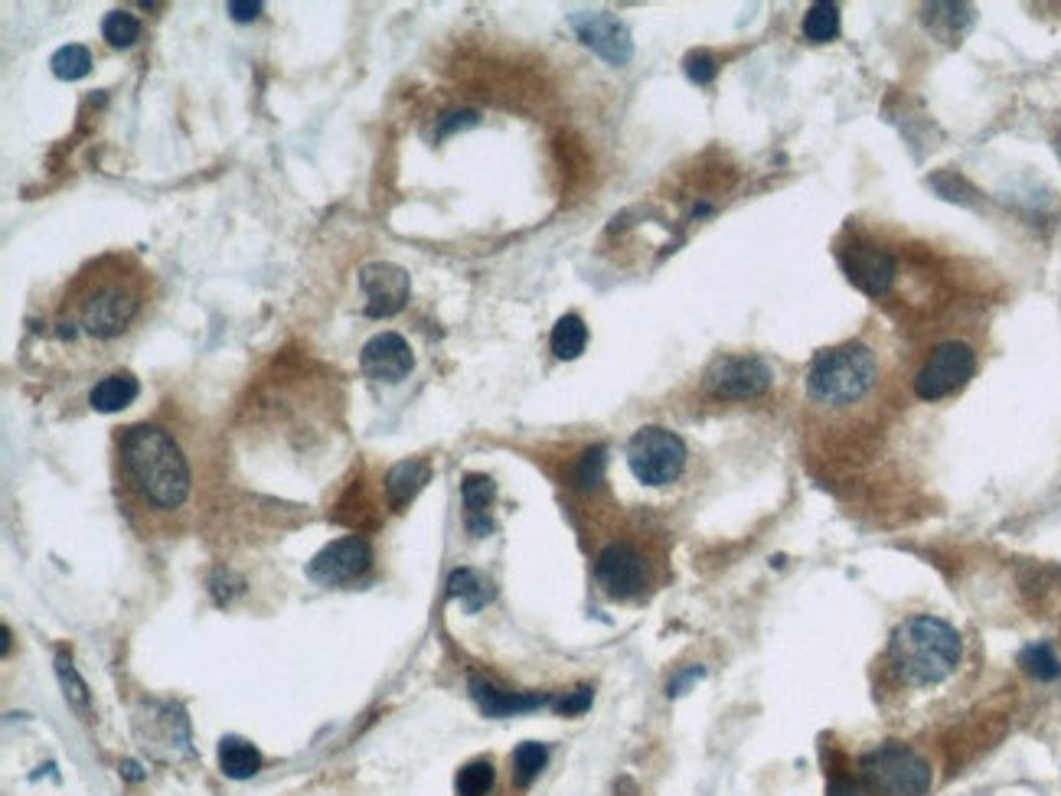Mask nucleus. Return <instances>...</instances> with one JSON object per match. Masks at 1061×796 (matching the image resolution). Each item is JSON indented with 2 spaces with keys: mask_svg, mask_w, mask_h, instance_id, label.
<instances>
[{
  "mask_svg": "<svg viewBox=\"0 0 1061 796\" xmlns=\"http://www.w3.org/2000/svg\"><path fill=\"white\" fill-rule=\"evenodd\" d=\"M147 271L131 255H105L69 281L63 327L69 323L95 340L121 337L147 307Z\"/></svg>",
  "mask_w": 1061,
  "mask_h": 796,
  "instance_id": "obj_1",
  "label": "nucleus"
},
{
  "mask_svg": "<svg viewBox=\"0 0 1061 796\" xmlns=\"http://www.w3.org/2000/svg\"><path fill=\"white\" fill-rule=\"evenodd\" d=\"M118 470L128 500L147 513L167 516L190 500V464L180 444L157 425H131L118 434Z\"/></svg>",
  "mask_w": 1061,
  "mask_h": 796,
  "instance_id": "obj_2",
  "label": "nucleus"
},
{
  "mask_svg": "<svg viewBox=\"0 0 1061 796\" xmlns=\"http://www.w3.org/2000/svg\"><path fill=\"white\" fill-rule=\"evenodd\" d=\"M964 663V640L934 614L905 617L892 630L882 656L888 692H928L944 686Z\"/></svg>",
  "mask_w": 1061,
  "mask_h": 796,
  "instance_id": "obj_3",
  "label": "nucleus"
},
{
  "mask_svg": "<svg viewBox=\"0 0 1061 796\" xmlns=\"http://www.w3.org/2000/svg\"><path fill=\"white\" fill-rule=\"evenodd\" d=\"M879 382L875 353L862 343H843L820 350L807 369V395L823 408H853Z\"/></svg>",
  "mask_w": 1061,
  "mask_h": 796,
  "instance_id": "obj_4",
  "label": "nucleus"
},
{
  "mask_svg": "<svg viewBox=\"0 0 1061 796\" xmlns=\"http://www.w3.org/2000/svg\"><path fill=\"white\" fill-rule=\"evenodd\" d=\"M859 777L882 796H924L931 790L928 761L908 744H879L859 757Z\"/></svg>",
  "mask_w": 1061,
  "mask_h": 796,
  "instance_id": "obj_5",
  "label": "nucleus"
},
{
  "mask_svg": "<svg viewBox=\"0 0 1061 796\" xmlns=\"http://www.w3.org/2000/svg\"><path fill=\"white\" fill-rule=\"evenodd\" d=\"M627 467L644 487H670L686 467V444L666 428H640L627 441Z\"/></svg>",
  "mask_w": 1061,
  "mask_h": 796,
  "instance_id": "obj_6",
  "label": "nucleus"
},
{
  "mask_svg": "<svg viewBox=\"0 0 1061 796\" xmlns=\"http://www.w3.org/2000/svg\"><path fill=\"white\" fill-rule=\"evenodd\" d=\"M973 369H977V356H973L967 343L951 340L934 346L915 376V395L924 398V402H937V398L954 395L960 385H967Z\"/></svg>",
  "mask_w": 1061,
  "mask_h": 796,
  "instance_id": "obj_7",
  "label": "nucleus"
},
{
  "mask_svg": "<svg viewBox=\"0 0 1061 796\" xmlns=\"http://www.w3.org/2000/svg\"><path fill=\"white\" fill-rule=\"evenodd\" d=\"M771 369L758 356H719L706 369L702 385L715 398H729V402H742V398H758L768 392L771 385Z\"/></svg>",
  "mask_w": 1061,
  "mask_h": 796,
  "instance_id": "obj_8",
  "label": "nucleus"
},
{
  "mask_svg": "<svg viewBox=\"0 0 1061 796\" xmlns=\"http://www.w3.org/2000/svg\"><path fill=\"white\" fill-rule=\"evenodd\" d=\"M595 581L601 584L604 594L618 597V601L637 597L650 581L647 558L640 555L634 545H627V542L604 545V549L598 552V558H595Z\"/></svg>",
  "mask_w": 1061,
  "mask_h": 796,
  "instance_id": "obj_9",
  "label": "nucleus"
},
{
  "mask_svg": "<svg viewBox=\"0 0 1061 796\" xmlns=\"http://www.w3.org/2000/svg\"><path fill=\"white\" fill-rule=\"evenodd\" d=\"M373 562V549L363 536H347L324 545L307 565V578L324 584V588H337V584L356 581Z\"/></svg>",
  "mask_w": 1061,
  "mask_h": 796,
  "instance_id": "obj_10",
  "label": "nucleus"
},
{
  "mask_svg": "<svg viewBox=\"0 0 1061 796\" xmlns=\"http://www.w3.org/2000/svg\"><path fill=\"white\" fill-rule=\"evenodd\" d=\"M360 288L366 294V314L369 317H392L409 304L412 281L409 271L389 261H373L360 271Z\"/></svg>",
  "mask_w": 1061,
  "mask_h": 796,
  "instance_id": "obj_11",
  "label": "nucleus"
},
{
  "mask_svg": "<svg viewBox=\"0 0 1061 796\" xmlns=\"http://www.w3.org/2000/svg\"><path fill=\"white\" fill-rule=\"evenodd\" d=\"M572 27L578 33V40L585 46H591L601 59H608L611 66H624L634 53L631 33H627L624 23L614 14H575Z\"/></svg>",
  "mask_w": 1061,
  "mask_h": 796,
  "instance_id": "obj_12",
  "label": "nucleus"
},
{
  "mask_svg": "<svg viewBox=\"0 0 1061 796\" xmlns=\"http://www.w3.org/2000/svg\"><path fill=\"white\" fill-rule=\"evenodd\" d=\"M843 271L862 294L885 297L895 284V258L875 245H856L843 252Z\"/></svg>",
  "mask_w": 1061,
  "mask_h": 796,
  "instance_id": "obj_13",
  "label": "nucleus"
},
{
  "mask_svg": "<svg viewBox=\"0 0 1061 796\" xmlns=\"http://www.w3.org/2000/svg\"><path fill=\"white\" fill-rule=\"evenodd\" d=\"M412 366V350L399 333H376L360 350V369L376 382H402Z\"/></svg>",
  "mask_w": 1061,
  "mask_h": 796,
  "instance_id": "obj_14",
  "label": "nucleus"
},
{
  "mask_svg": "<svg viewBox=\"0 0 1061 796\" xmlns=\"http://www.w3.org/2000/svg\"><path fill=\"white\" fill-rule=\"evenodd\" d=\"M471 695L477 708L490 718H507V715H520V712H533V708L549 705V695H523V692H500L497 686H490L484 679H471Z\"/></svg>",
  "mask_w": 1061,
  "mask_h": 796,
  "instance_id": "obj_15",
  "label": "nucleus"
},
{
  "mask_svg": "<svg viewBox=\"0 0 1061 796\" xmlns=\"http://www.w3.org/2000/svg\"><path fill=\"white\" fill-rule=\"evenodd\" d=\"M493 493H497V487H493V480L484 474H471L461 483V496H464V509H467V532H471L474 539H487L493 532V522L487 516Z\"/></svg>",
  "mask_w": 1061,
  "mask_h": 796,
  "instance_id": "obj_16",
  "label": "nucleus"
},
{
  "mask_svg": "<svg viewBox=\"0 0 1061 796\" xmlns=\"http://www.w3.org/2000/svg\"><path fill=\"white\" fill-rule=\"evenodd\" d=\"M428 477H431V467L425 464V460H418V457L399 460V464L386 474V500H389V506L392 509L409 506L415 496L422 493Z\"/></svg>",
  "mask_w": 1061,
  "mask_h": 796,
  "instance_id": "obj_17",
  "label": "nucleus"
},
{
  "mask_svg": "<svg viewBox=\"0 0 1061 796\" xmlns=\"http://www.w3.org/2000/svg\"><path fill=\"white\" fill-rule=\"evenodd\" d=\"M138 392H141V385H138V379L131 376V372H111V376H105V379L92 389L89 402H92L95 412L111 415V412H121V408H128L134 398H138Z\"/></svg>",
  "mask_w": 1061,
  "mask_h": 796,
  "instance_id": "obj_18",
  "label": "nucleus"
},
{
  "mask_svg": "<svg viewBox=\"0 0 1061 796\" xmlns=\"http://www.w3.org/2000/svg\"><path fill=\"white\" fill-rule=\"evenodd\" d=\"M924 23H928V30L934 36H941V40H960L970 23H973V7L967 4H931L924 7Z\"/></svg>",
  "mask_w": 1061,
  "mask_h": 796,
  "instance_id": "obj_19",
  "label": "nucleus"
},
{
  "mask_svg": "<svg viewBox=\"0 0 1061 796\" xmlns=\"http://www.w3.org/2000/svg\"><path fill=\"white\" fill-rule=\"evenodd\" d=\"M219 767H222V774L232 780H249L252 774H258V767H262V754H258L249 741L229 735L219 741Z\"/></svg>",
  "mask_w": 1061,
  "mask_h": 796,
  "instance_id": "obj_20",
  "label": "nucleus"
},
{
  "mask_svg": "<svg viewBox=\"0 0 1061 796\" xmlns=\"http://www.w3.org/2000/svg\"><path fill=\"white\" fill-rule=\"evenodd\" d=\"M549 346H552V353L559 356V359H578V356L585 353V346H588V327H585V320L578 317V314L559 317V323L552 327Z\"/></svg>",
  "mask_w": 1061,
  "mask_h": 796,
  "instance_id": "obj_21",
  "label": "nucleus"
},
{
  "mask_svg": "<svg viewBox=\"0 0 1061 796\" xmlns=\"http://www.w3.org/2000/svg\"><path fill=\"white\" fill-rule=\"evenodd\" d=\"M448 594L461 597L467 614H477L480 607H484L493 597V584L487 578H480L477 571L461 568V571H454V575L448 578Z\"/></svg>",
  "mask_w": 1061,
  "mask_h": 796,
  "instance_id": "obj_22",
  "label": "nucleus"
},
{
  "mask_svg": "<svg viewBox=\"0 0 1061 796\" xmlns=\"http://www.w3.org/2000/svg\"><path fill=\"white\" fill-rule=\"evenodd\" d=\"M1019 666L1026 669L1032 679H1039V682H1055L1061 676V659L1055 656L1052 643H1045V640L1022 646V650H1019Z\"/></svg>",
  "mask_w": 1061,
  "mask_h": 796,
  "instance_id": "obj_23",
  "label": "nucleus"
},
{
  "mask_svg": "<svg viewBox=\"0 0 1061 796\" xmlns=\"http://www.w3.org/2000/svg\"><path fill=\"white\" fill-rule=\"evenodd\" d=\"M49 66H53V76L63 79V82H79L89 76L92 69V53L79 43H69L63 49H56L53 59H49Z\"/></svg>",
  "mask_w": 1061,
  "mask_h": 796,
  "instance_id": "obj_24",
  "label": "nucleus"
},
{
  "mask_svg": "<svg viewBox=\"0 0 1061 796\" xmlns=\"http://www.w3.org/2000/svg\"><path fill=\"white\" fill-rule=\"evenodd\" d=\"M804 36L810 43H830L840 36V7L836 4H813L804 17Z\"/></svg>",
  "mask_w": 1061,
  "mask_h": 796,
  "instance_id": "obj_25",
  "label": "nucleus"
},
{
  "mask_svg": "<svg viewBox=\"0 0 1061 796\" xmlns=\"http://www.w3.org/2000/svg\"><path fill=\"white\" fill-rule=\"evenodd\" d=\"M102 36H105L108 46L128 49L141 36V23H138V17H134V14H128V10H111V14L102 20Z\"/></svg>",
  "mask_w": 1061,
  "mask_h": 796,
  "instance_id": "obj_26",
  "label": "nucleus"
},
{
  "mask_svg": "<svg viewBox=\"0 0 1061 796\" xmlns=\"http://www.w3.org/2000/svg\"><path fill=\"white\" fill-rule=\"evenodd\" d=\"M604 464H608V451L604 447H591L572 467V487L578 490H595L604 480Z\"/></svg>",
  "mask_w": 1061,
  "mask_h": 796,
  "instance_id": "obj_27",
  "label": "nucleus"
},
{
  "mask_svg": "<svg viewBox=\"0 0 1061 796\" xmlns=\"http://www.w3.org/2000/svg\"><path fill=\"white\" fill-rule=\"evenodd\" d=\"M461 796H487L493 787V764L490 761H471L467 767H461L458 780H454Z\"/></svg>",
  "mask_w": 1061,
  "mask_h": 796,
  "instance_id": "obj_28",
  "label": "nucleus"
},
{
  "mask_svg": "<svg viewBox=\"0 0 1061 796\" xmlns=\"http://www.w3.org/2000/svg\"><path fill=\"white\" fill-rule=\"evenodd\" d=\"M546 761H549V751L542 748V744H536V741H526V744H520V748L513 751V770H516V780H520V783H529V780H533V777L539 774L542 767H546Z\"/></svg>",
  "mask_w": 1061,
  "mask_h": 796,
  "instance_id": "obj_29",
  "label": "nucleus"
},
{
  "mask_svg": "<svg viewBox=\"0 0 1061 796\" xmlns=\"http://www.w3.org/2000/svg\"><path fill=\"white\" fill-rule=\"evenodd\" d=\"M683 69H686L689 82L709 85V82L715 79V72H719V62H715V56L706 53V49H696V53H689V56L683 59Z\"/></svg>",
  "mask_w": 1061,
  "mask_h": 796,
  "instance_id": "obj_30",
  "label": "nucleus"
},
{
  "mask_svg": "<svg viewBox=\"0 0 1061 796\" xmlns=\"http://www.w3.org/2000/svg\"><path fill=\"white\" fill-rule=\"evenodd\" d=\"M56 669H59V682H63V689H66V699L76 705V708L89 705V689H85V682L76 676V669H72V663H69L66 656L56 659Z\"/></svg>",
  "mask_w": 1061,
  "mask_h": 796,
  "instance_id": "obj_31",
  "label": "nucleus"
},
{
  "mask_svg": "<svg viewBox=\"0 0 1061 796\" xmlns=\"http://www.w3.org/2000/svg\"><path fill=\"white\" fill-rule=\"evenodd\" d=\"M826 796H882V793H875L862 777L833 774V777H830V787H826Z\"/></svg>",
  "mask_w": 1061,
  "mask_h": 796,
  "instance_id": "obj_32",
  "label": "nucleus"
},
{
  "mask_svg": "<svg viewBox=\"0 0 1061 796\" xmlns=\"http://www.w3.org/2000/svg\"><path fill=\"white\" fill-rule=\"evenodd\" d=\"M591 699H595V692H591L588 686H582L575 692H565L562 699H555L552 708L559 715H582V712H588V708H591Z\"/></svg>",
  "mask_w": 1061,
  "mask_h": 796,
  "instance_id": "obj_33",
  "label": "nucleus"
},
{
  "mask_svg": "<svg viewBox=\"0 0 1061 796\" xmlns=\"http://www.w3.org/2000/svg\"><path fill=\"white\" fill-rule=\"evenodd\" d=\"M226 10L232 14V20L245 23V20H255L258 14H262V4H242V0H229Z\"/></svg>",
  "mask_w": 1061,
  "mask_h": 796,
  "instance_id": "obj_34",
  "label": "nucleus"
},
{
  "mask_svg": "<svg viewBox=\"0 0 1061 796\" xmlns=\"http://www.w3.org/2000/svg\"><path fill=\"white\" fill-rule=\"evenodd\" d=\"M471 124H477L474 111H461V115H448V118H444L441 128H438V134H451V131H458V128H471Z\"/></svg>",
  "mask_w": 1061,
  "mask_h": 796,
  "instance_id": "obj_35",
  "label": "nucleus"
},
{
  "mask_svg": "<svg viewBox=\"0 0 1061 796\" xmlns=\"http://www.w3.org/2000/svg\"><path fill=\"white\" fill-rule=\"evenodd\" d=\"M702 676H706V669H702V666L686 669L683 676H676V679L670 682V695H683V689L689 686V682H696V679H702Z\"/></svg>",
  "mask_w": 1061,
  "mask_h": 796,
  "instance_id": "obj_36",
  "label": "nucleus"
},
{
  "mask_svg": "<svg viewBox=\"0 0 1061 796\" xmlns=\"http://www.w3.org/2000/svg\"><path fill=\"white\" fill-rule=\"evenodd\" d=\"M121 774H125L128 780H144V770H141L138 764H134V761H125V764H121Z\"/></svg>",
  "mask_w": 1061,
  "mask_h": 796,
  "instance_id": "obj_37",
  "label": "nucleus"
},
{
  "mask_svg": "<svg viewBox=\"0 0 1061 796\" xmlns=\"http://www.w3.org/2000/svg\"><path fill=\"white\" fill-rule=\"evenodd\" d=\"M1058 154H1061V141H1058Z\"/></svg>",
  "mask_w": 1061,
  "mask_h": 796,
  "instance_id": "obj_38",
  "label": "nucleus"
}]
</instances>
